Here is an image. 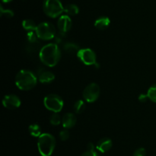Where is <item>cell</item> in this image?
<instances>
[{
	"instance_id": "obj_1",
	"label": "cell",
	"mask_w": 156,
	"mask_h": 156,
	"mask_svg": "<svg viewBox=\"0 0 156 156\" xmlns=\"http://www.w3.org/2000/svg\"><path fill=\"white\" fill-rule=\"evenodd\" d=\"M39 58L41 62L47 67H55L59 63L61 58L59 47L55 43H50L41 49Z\"/></svg>"
},
{
	"instance_id": "obj_2",
	"label": "cell",
	"mask_w": 156,
	"mask_h": 156,
	"mask_svg": "<svg viewBox=\"0 0 156 156\" xmlns=\"http://www.w3.org/2000/svg\"><path fill=\"white\" fill-rule=\"evenodd\" d=\"M36 75L29 70H21L15 76V84L21 90H30L33 89L37 83Z\"/></svg>"
},
{
	"instance_id": "obj_3",
	"label": "cell",
	"mask_w": 156,
	"mask_h": 156,
	"mask_svg": "<svg viewBox=\"0 0 156 156\" xmlns=\"http://www.w3.org/2000/svg\"><path fill=\"white\" fill-rule=\"evenodd\" d=\"M56 147V139L50 133H42L38 137L37 148L42 156H50Z\"/></svg>"
},
{
	"instance_id": "obj_4",
	"label": "cell",
	"mask_w": 156,
	"mask_h": 156,
	"mask_svg": "<svg viewBox=\"0 0 156 156\" xmlns=\"http://www.w3.org/2000/svg\"><path fill=\"white\" fill-rule=\"evenodd\" d=\"M43 9L47 16L53 18H57L64 12V7L60 0H44Z\"/></svg>"
},
{
	"instance_id": "obj_5",
	"label": "cell",
	"mask_w": 156,
	"mask_h": 156,
	"mask_svg": "<svg viewBox=\"0 0 156 156\" xmlns=\"http://www.w3.org/2000/svg\"><path fill=\"white\" fill-rule=\"evenodd\" d=\"M36 34L37 38L44 41H49L54 38L56 35V28L52 23L44 21L37 24L36 28Z\"/></svg>"
},
{
	"instance_id": "obj_6",
	"label": "cell",
	"mask_w": 156,
	"mask_h": 156,
	"mask_svg": "<svg viewBox=\"0 0 156 156\" xmlns=\"http://www.w3.org/2000/svg\"><path fill=\"white\" fill-rule=\"evenodd\" d=\"M44 106L53 113H59L63 108V100L59 95L51 93L47 95L44 99Z\"/></svg>"
},
{
	"instance_id": "obj_7",
	"label": "cell",
	"mask_w": 156,
	"mask_h": 156,
	"mask_svg": "<svg viewBox=\"0 0 156 156\" xmlns=\"http://www.w3.org/2000/svg\"><path fill=\"white\" fill-rule=\"evenodd\" d=\"M100 87L96 83H91L83 90V98L86 102H94L100 96Z\"/></svg>"
},
{
	"instance_id": "obj_8",
	"label": "cell",
	"mask_w": 156,
	"mask_h": 156,
	"mask_svg": "<svg viewBox=\"0 0 156 156\" xmlns=\"http://www.w3.org/2000/svg\"><path fill=\"white\" fill-rule=\"evenodd\" d=\"M76 55L78 58L85 65H94L97 63L96 62L97 57H96L95 52L90 48L80 49Z\"/></svg>"
},
{
	"instance_id": "obj_9",
	"label": "cell",
	"mask_w": 156,
	"mask_h": 156,
	"mask_svg": "<svg viewBox=\"0 0 156 156\" xmlns=\"http://www.w3.org/2000/svg\"><path fill=\"white\" fill-rule=\"evenodd\" d=\"M2 104L9 110H15L21 106V99L15 94H8L3 98Z\"/></svg>"
},
{
	"instance_id": "obj_10",
	"label": "cell",
	"mask_w": 156,
	"mask_h": 156,
	"mask_svg": "<svg viewBox=\"0 0 156 156\" xmlns=\"http://www.w3.org/2000/svg\"><path fill=\"white\" fill-rule=\"evenodd\" d=\"M57 27L59 32L66 34L71 29L72 20L70 17L67 15H61L57 21Z\"/></svg>"
},
{
	"instance_id": "obj_11",
	"label": "cell",
	"mask_w": 156,
	"mask_h": 156,
	"mask_svg": "<svg viewBox=\"0 0 156 156\" xmlns=\"http://www.w3.org/2000/svg\"><path fill=\"white\" fill-rule=\"evenodd\" d=\"M37 78L39 81L43 84H50L55 80L54 73L44 69H40L37 72Z\"/></svg>"
},
{
	"instance_id": "obj_12",
	"label": "cell",
	"mask_w": 156,
	"mask_h": 156,
	"mask_svg": "<svg viewBox=\"0 0 156 156\" xmlns=\"http://www.w3.org/2000/svg\"><path fill=\"white\" fill-rule=\"evenodd\" d=\"M76 121H77L76 116L72 113H66L62 117V126L65 128H67V129L73 128L76 125Z\"/></svg>"
},
{
	"instance_id": "obj_13",
	"label": "cell",
	"mask_w": 156,
	"mask_h": 156,
	"mask_svg": "<svg viewBox=\"0 0 156 156\" xmlns=\"http://www.w3.org/2000/svg\"><path fill=\"white\" fill-rule=\"evenodd\" d=\"M113 145V142L111 139L109 138H103V139H100L98 142L97 145H96V148L99 151L102 153L107 152L109 151Z\"/></svg>"
},
{
	"instance_id": "obj_14",
	"label": "cell",
	"mask_w": 156,
	"mask_h": 156,
	"mask_svg": "<svg viewBox=\"0 0 156 156\" xmlns=\"http://www.w3.org/2000/svg\"><path fill=\"white\" fill-rule=\"evenodd\" d=\"M111 20L107 16H101L94 21V27L99 30H105L109 26Z\"/></svg>"
},
{
	"instance_id": "obj_15",
	"label": "cell",
	"mask_w": 156,
	"mask_h": 156,
	"mask_svg": "<svg viewBox=\"0 0 156 156\" xmlns=\"http://www.w3.org/2000/svg\"><path fill=\"white\" fill-rule=\"evenodd\" d=\"M22 27L27 32H35L37 25L34 20L25 19L22 21Z\"/></svg>"
},
{
	"instance_id": "obj_16",
	"label": "cell",
	"mask_w": 156,
	"mask_h": 156,
	"mask_svg": "<svg viewBox=\"0 0 156 156\" xmlns=\"http://www.w3.org/2000/svg\"><path fill=\"white\" fill-rule=\"evenodd\" d=\"M64 12L67 15H76L79 12V9L76 5L68 4L64 7Z\"/></svg>"
},
{
	"instance_id": "obj_17",
	"label": "cell",
	"mask_w": 156,
	"mask_h": 156,
	"mask_svg": "<svg viewBox=\"0 0 156 156\" xmlns=\"http://www.w3.org/2000/svg\"><path fill=\"white\" fill-rule=\"evenodd\" d=\"M63 47H64V50L69 54H77L79 50H80L79 46H78L77 44L72 42L66 43V44H64Z\"/></svg>"
},
{
	"instance_id": "obj_18",
	"label": "cell",
	"mask_w": 156,
	"mask_h": 156,
	"mask_svg": "<svg viewBox=\"0 0 156 156\" xmlns=\"http://www.w3.org/2000/svg\"><path fill=\"white\" fill-rule=\"evenodd\" d=\"M29 133L34 137H39L42 133H41V128L38 124H31L28 127Z\"/></svg>"
},
{
	"instance_id": "obj_19",
	"label": "cell",
	"mask_w": 156,
	"mask_h": 156,
	"mask_svg": "<svg viewBox=\"0 0 156 156\" xmlns=\"http://www.w3.org/2000/svg\"><path fill=\"white\" fill-rule=\"evenodd\" d=\"M74 110L76 113L79 114V113H82V112H84V110H85V101L82 100V99H79L77 100L74 104Z\"/></svg>"
},
{
	"instance_id": "obj_20",
	"label": "cell",
	"mask_w": 156,
	"mask_h": 156,
	"mask_svg": "<svg viewBox=\"0 0 156 156\" xmlns=\"http://www.w3.org/2000/svg\"><path fill=\"white\" fill-rule=\"evenodd\" d=\"M147 94L151 101L156 102V84H154L152 87H149Z\"/></svg>"
},
{
	"instance_id": "obj_21",
	"label": "cell",
	"mask_w": 156,
	"mask_h": 156,
	"mask_svg": "<svg viewBox=\"0 0 156 156\" xmlns=\"http://www.w3.org/2000/svg\"><path fill=\"white\" fill-rule=\"evenodd\" d=\"M61 121H62V119H61L60 116L58 114V113H53V114H52L50 118V122L53 125H59Z\"/></svg>"
},
{
	"instance_id": "obj_22",
	"label": "cell",
	"mask_w": 156,
	"mask_h": 156,
	"mask_svg": "<svg viewBox=\"0 0 156 156\" xmlns=\"http://www.w3.org/2000/svg\"><path fill=\"white\" fill-rule=\"evenodd\" d=\"M0 14H1V16H5L7 18H12L14 16L13 11L10 9H5L2 6L0 7Z\"/></svg>"
},
{
	"instance_id": "obj_23",
	"label": "cell",
	"mask_w": 156,
	"mask_h": 156,
	"mask_svg": "<svg viewBox=\"0 0 156 156\" xmlns=\"http://www.w3.org/2000/svg\"><path fill=\"white\" fill-rule=\"evenodd\" d=\"M70 134L67 128H65V129H62V131H60L59 132V138L62 141H66L68 140L69 138Z\"/></svg>"
},
{
	"instance_id": "obj_24",
	"label": "cell",
	"mask_w": 156,
	"mask_h": 156,
	"mask_svg": "<svg viewBox=\"0 0 156 156\" xmlns=\"http://www.w3.org/2000/svg\"><path fill=\"white\" fill-rule=\"evenodd\" d=\"M27 40H28L30 42H34L36 41L37 38V35L36 32H28L27 35Z\"/></svg>"
},
{
	"instance_id": "obj_25",
	"label": "cell",
	"mask_w": 156,
	"mask_h": 156,
	"mask_svg": "<svg viewBox=\"0 0 156 156\" xmlns=\"http://www.w3.org/2000/svg\"><path fill=\"white\" fill-rule=\"evenodd\" d=\"M146 151L144 148H139L134 151L133 156H146Z\"/></svg>"
},
{
	"instance_id": "obj_26",
	"label": "cell",
	"mask_w": 156,
	"mask_h": 156,
	"mask_svg": "<svg viewBox=\"0 0 156 156\" xmlns=\"http://www.w3.org/2000/svg\"><path fill=\"white\" fill-rule=\"evenodd\" d=\"M81 156H99V154L95 150H87Z\"/></svg>"
},
{
	"instance_id": "obj_27",
	"label": "cell",
	"mask_w": 156,
	"mask_h": 156,
	"mask_svg": "<svg viewBox=\"0 0 156 156\" xmlns=\"http://www.w3.org/2000/svg\"><path fill=\"white\" fill-rule=\"evenodd\" d=\"M139 100L141 102H147L148 99H149V96H148L147 93H141V94L139 96Z\"/></svg>"
},
{
	"instance_id": "obj_28",
	"label": "cell",
	"mask_w": 156,
	"mask_h": 156,
	"mask_svg": "<svg viewBox=\"0 0 156 156\" xmlns=\"http://www.w3.org/2000/svg\"><path fill=\"white\" fill-rule=\"evenodd\" d=\"M87 148H88L87 150H94V145H93V143H91H91H88Z\"/></svg>"
},
{
	"instance_id": "obj_29",
	"label": "cell",
	"mask_w": 156,
	"mask_h": 156,
	"mask_svg": "<svg viewBox=\"0 0 156 156\" xmlns=\"http://www.w3.org/2000/svg\"><path fill=\"white\" fill-rule=\"evenodd\" d=\"M12 0H2V2H5V3H8V2H12Z\"/></svg>"
}]
</instances>
